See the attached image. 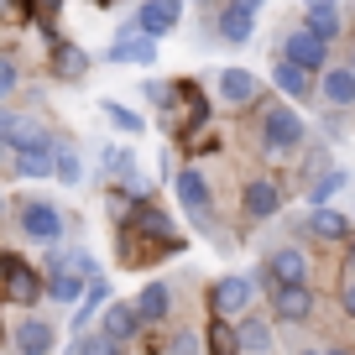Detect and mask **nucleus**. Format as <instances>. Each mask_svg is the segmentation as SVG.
<instances>
[{"mask_svg":"<svg viewBox=\"0 0 355 355\" xmlns=\"http://www.w3.org/2000/svg\"><path fill=\"white\" fill-rule=\"evenodd\" d=\"M105 58H110V63H131V68H152V63H157V37L125 26V32L105 47Z\"/></svg>","mask_w":355,"mask_h":355,"instance_id":"10","label":"nucleus"},{"mask_svg":"<svg viewBox=\"0 0 355 355\" xmlns=\"http://www.w3.org/2000/svg\"><path fill=\"white\" fill-rule=\"evenodd\" d=\"M0 214H6V193H0Z\"/></svg>","mask_w":355,"mask_h":355,"instance_id":"45","label":"nucleus"},{"mask_svg":"<svg viewBox=\"0 0 355 355\" xmlns=\"http://www.w3.org/2000/svg\"><path fill=\"white\" fill-rule=\"evenodd\" d=\"M204 115H209V100L199 94V84H178L173 105L162 110V125L173 136H193V131H204Z\"/></svg>","mask_w":355,"mask_h":355,"instance_id":"3","label":"nucleus"},{"mask_svg":"<svg viewBox=\"0 0 355 355\" xmlns=\"http://www.w3.org/2000/svg\"><path fill=\"white\" fill-rule=\"evenodd\" d=\"M324 355H350V350H324Z\"/></svg>","mask_w":355,"mask_h":355,"instance_id":"42","label":"nucleus"},{"mask_svg":"<svg viewBox=\"0 0 355 355\" xmlns=\"http://www.w3.org/2000/svg\"><path fill=\"white\" fill-rule=\"evenodd\" d=\"M282 58L298 63L303 73H319V68H329V42L313 37L309 26H298V32H288V42H282Z\"/></svg>","mask_w":355,"mask_h":355,"instance_id":"9","label":"nucleus"},{"mask_svg":"<svg viewBox=\"0 0 355 355\" xmlns=\"http://www.w3.org/2000/svg\"><path fill=\"white\" fill-rule=\"evenodd\" d=\"M309 6H329V0H309Z\"/></svg>","mask_w":355,"mask_h":355,"instance_id":"44","label":"nucleus"},{"mask_svg":"<svg viewBox=\"0 0 355 355\" xmlns=\"http://www.w3.org/2000/svg\"><path fill=\"white\" fill-rule=\"evenodd\" d=\"M313 94H324V105H334V110H350L355 105V73L350 68H319V89Z\"/></svg>","mask_w":355,"mask_h":355,"instance_id":"17","label":"nucleus"},{"mask_svg":"<svg viewBox=\"0 0 355 355\" xmlns=\"http://www.w3.org/2000/svg\"><path fill=\"white\" fill-rule=\"evenodd\" d=\"M173 94H178V78H146V84H141V100L152 105V110H167Z\"/></svg>","mask_w":355,"mask_h":355,"instance_id":"31","label":"nucleus"},{"mask_svg":"<svg viewBox=\"0 0 355 355\" xmlns=\"http://www.w3.org/2000/svg\"><path fill=\"white\" fill-rule=\"evenodd\" d=\"M136 319L141 324H162L167 319V309H173V288H167V282H146L141 293H136Z\"/></svg>","mask_w":355,"mask_h":355,"instance_id":"20","label":"nucleus"},{"mask_svg":"<svg viewBox=\"0 0 355 355\" xmlns=\"http://www.w3.org/2000/svg\"><path fill=\"white\" fill-rule=\"evenodd\" d=\"M214 89H220V100L230 105V110H245V105H256V94H261L256 73H245V68H225V73L214 78Z\"/></svg>","mask_w":355,"mask_h":355,"instance_id":"14","label":"nucleus"},{"mask_svg":"<svg viewBox=\"0 0 355 355\" xmlns=\"http://www.w3.org/2000/svg\"><path fill=\"white\" fill-rule=\"evenodd\" d=\"M11 152H16V146L6 141V136H0V167H11Z\"/></svg>","mask_w":355,"mask_h":355,"instance_id":"39","label":"nucleus"},{"mask_svg":"<svg viewBox=\"0 0 355 355\" xmlns=\"http://www.w3.org/2000/svg\"><path fill=\"white\" fill-rule=\"evenodd\" d=\"M340 183H345V173H340V167H334V173H324L319 183H313V189H309V199H313V204H324V199H329L334 189H340Z\"/></svg>","mask_w":355,"mask_h":355,"instance_id":"34","label":"nucleus"},{"mask_svg":"<svg viewBox=\"0 0 355 355\" xmlns=\"http://www.w3.org/2000/svg\"><path fill=\"white\" fill-rule=\"evenodd\" d=\"M214 32H220L230 47H241V42H251V32H256V16L235 11V6H220V21H214Z\"/></svg>","mask_w":355,"mask_h":355,"instance_id":"24","label":"nucleus"},{"mask_svg":"<svg viewBox=\"0 0 355 355\" xmlns=\"http://www.w3.org/2000/svg\"><path fill=\"white\" fill-rule=\"evenodd\" d=\"M0 340H6V329H0Z\"/></svg>","mask_w":355,"mask_h":355,"instance_id":"46","label":"nucleus"},{"mask_svg":"<svg viewBox=\"0 0 355 355\" xmlns=\"http://www.w3.org/2000/svg\"><path fill=\"white\" fill-rule=\"evenodd\" d=\"M173 355H199V334H178Z\"/></svg>","mask_w":355,"mask_h":355,"instance_id":"35","label":"nucleus"},{"mask_svg":"<svg viewBox=\"0 0 355 355\" xmlns=\"http://www.w3.org/2000/svg\"><path fill=\"white\" fill-rule=\"evenodd\" d=\"M63 6H68V0H32V11H42V16H58Z\"/></svg>","mask_w":355,"mask_h":355,"instance_id":"37","label":"nucleus"},{"mask_svg":"<svg viewBox=\"0 0 355 355\" xmlns=\"http://www.w3.org/2000/svg\"><path fill=\"white\" fill-rule=\"evenodd\" d=\"M53 73H58V78H84V73H89V53L53 37Z\"/></svg>","mask_w":355,"mask_h":355,"instance_id":"25","label":"nucleus"},{"mask_svg":"<svg viewBox=\"0 0 355 355\" xmlns=\"http://www.w3.org/2000/svg\"><path fill=\"white\" fill-rule=\"evenodd\" d=\"M100 313H105V319H100V334H105V340L131 345L136 334H141V319H136L131 303H110V309H100Z\"/></svg>","mask_w":355,"mask_h":355,"instance_id":"19","label":"nucleus"},{"mask_svg":"<svg viewBox=\"0 0 355 355\" xmlns=\"http://www.w3.org/2000/svg\"><path fill=\"white\" fill-rule=\"evenodd\" d=\"M303 136H309V125H303V115L293 105H266L261 110V152L288 157L303 146Z\"/></svg>","mask_w":355,"mask_h":355,"instance_id":"2","label":"nucleus"},{"mask_svg":"<svg viewBox=\"0 0 355 355\" xmlns=\"http://www.w3.org/2000/svg\"><path fill=\"white\" fill-rule=\"evenodd\" d=\"M105 298H110V282H105V277H89L84 298L73 303V324H78V329H84V324H89V319H94V313L105 309Z\"/></svg>","mask_w":355,"mask_h":355,"instance_id":"26","label":"nucleus"},{"mask_svg":"<svg viewBox=\"0 0 355 355\" xmlns=\"http://www.w3.org/2000/svg\"><path fill=\"white\" fill-rule=\"evenodd\" d=\"M340 309H345V313H350V319H355V277H350V282H345V288H340Z\"/></svg>","mask_w":355,"mask_h":355,"instance_id":"36","label":"nucleus"},{"mask_svg":"<svg viewBox=\"0 0 355 355\" xmlns=\"http://www.w3.org/2000/svg\"><path fill=\"white\" fill-rule=\"evenodd\" d=\"M11 173L16 178H53V131H32L26 141H16Z\"/></svg>","mask_w":355,"mask_h":355,"instance_id":"6","label":"nucleus"},{"mask_svg":"<svg viewBox=\"0 0 355 355\" xmlns=\"http://www.w3.org/2000/svg\"><path fill=\"white\" fill-rule=\"evenodd\" d=\"M16 225H21L26 241H42V245H53L58 235H63V214H58V204H47V199H26L21 209H16Z\"/></svg>","mask_w":355,"mask_h":355,"instance_id":"7","label":"nucleus"},{"mask_svg":"<svg viewBox=\"0 0 355 355\" xmlns=\"http://www.w3.org/2000/svg\"><path fill=\"white\" fill-rule=\"evenodd\" d=\"M266 282L277 288V282H309V256L298 245H282V251L266 256Z\"/></svg>","mask_w":355,"mask_h":355,"instance_id":"16","label":"nucleus"},{"mask_svg":"<svg viewBox=\"0 0 355 355\" xmlns=\"http://www.w3.org/2000/svg\"><path fill=\"white\" fill-rule=\"evenodd\" d=\"M303 225H309V235H319V241H345V235H350V220H345L340 209H329V204H313V214Z\"/></svg>","mask_w":355,"mask_h":355,"instance_id":"23","label":"nucleus"},{"mask_svg":"<svg viewBox=\"0 0 355 355\" xmlns=\"http://www.w3.org/2000/svg\"><path fill=\"white\" fill-rule=\"evenodd\" d=\"M6 11H11V0H0V16H6Z\"/></svg>","mask_w":355,"mask_h":355,"instance_id":"41","label":"nucleus"},{"mask_svg":"<svg viewBox=\"0 0 355 355\" xmlns=\"http://www.w3.org/2000/svg\"><path fill=\"white\" fill-rule=\"evenodd\" d=\"M303 26H309V32L313 37H324V42H334V37H340V6H334V0H329V6H309V16H303Z\"/></svg>","mask_w":355,"mask_h":355,"instance_id":"27","label":"nucleus"},{"mask_svg":"<svg viewBox=\"0 0 355 355\" xmlns=\"http://www.w3.org/2000/svg\"><path fill=\"white\" fill-rule=\"evenodd\" d=\"M115 225H125L131 235H141V241L152 245L157 256H178V251H183V235L173 230L167 209H157L152 199H131V209H125V214H121Z\"/></svg>","mask_w":355,"mask_h":355,"instance_id":"1","label":"nucleus"},{"mask_svg":"<svg viewBox=\"0 0 355 355\" xmlns=\"http://www.w3.org/2000/svg\"><path fill=\"white\" fill-rule=\"evenodd\" d=\"M84 288H89V277H78L73 266H63V261H58V251L47 256V277H42V298H53V303H63V309H73V303L84 298Z\"/></svg>","mask_w":355,"mask_h":355,"instance_id":"8","label":"nucleus"},{"mask_svg":"<svg viewBox=\"0 0 355 355\" xmlns=\"http://www.w3.org/2000/svg\"><path fill=\"white\" fill-rule=\"evenodd\" d=\"M204 345H209V355H241L235 350V324L230 319H214L209 334H204Z\"/></svg>","mask_w":355,"mask_h":355,"instance_id":"30","label":"nucleus"},{"mask_svg":"<svg viewBox=\"0 0 355 355\" xmlns=\"http://www.w3.org/2000/svg\"><path fill=\"white\" fill-rule=\"evenodd\" d=\"M16 89H21V63L11 53H0V100H11Z\"/></svg>","mask_w":355,"mask_h":355,"instance_id":"32","label":"nucleus"},{"mask_svg":"<svg viewBox=\"0 0 355 355\" xmlns=\"http://www.w3.org/2000/svg\"><path fill=\"white\" fill-rule=\"evenodd\" d=\"M282 209V189L277 183H272V178H251V183H245L241 189V214L251 225H261V220H272V214Z\"/></svg>","mask_w":355,"mask_h":355,"instance_id":"11","label":"nucleus"},{"mask_svg":"<svg viewBox=\"0 0 355 355\" xmlns=\"http://www.w3.org/2000/svg\"><path fill=\"white\" fill-rule=\"evenodd\" d=\"M100 110H105V121H110L115 131H125V136H141L146 131V121L131 110V105H121V100H100Z\"/></svg>","mask_w":355,"mask_h":355,"instance_id":"29","label":"nucleus"},{"mask_svg":"<svg viewBox=\"0 0 355 355\" xmlns=\"http://www.w3.org/2000/svg\"><path fill=\"white\" fill-rule=\"evenodd\" d=\"M173 189H178V204H183V214H193V225H209L214 214V199H209V178L199 173V167H178L173 173Z\"/></svg>","mask_w":355,"mask_h":355,"instance_id":"4","label":"nucleus"},{"mask_svg":"<svg viewBox=\"0 0 355 355\" xmlns=\"http://www.w3.org/2000/svg\"><path fill=\"white\" fill-rule=\"evenodd\" d=\"M272 324L256 319V313H241V324H235V350L241 355H272Z\"/></svg>","mask_w":355,"mask_h":355,"instance_id":"18","label":"nucleus"},{"mask_svg":"<svg viewBox=\"0 0 355 355\" xmlns=\"http://www.w3.org/2000/svg\"><path fill=\"white\" fill-rule=\"evenodd\" d=\"M68 355H121V345L105 340V334H78V345Z\"/></svg>","mask_w":355,"mask_h":355,"instance_id":"33","label":"nucleus"},{"mask_svg":"<svg viewBox=\"0 0 355 355\" xmlns=\"http://www.w3.org/2000/svg\"><path fill=\"white\" fill-rule=\"evenodd\" d=\"M178 21H183V0H141L131 26L146 37H167V32H178Z\"/></svg>","mask_w":355,"mask_h":355,"instance_id":"12","label":"nucleus"},{"mask_svg":"<svg viewBox=\"0 0 355 355\" xmlns=\"http://www.w3.org/2000/svg\"><path fill=\"white\" fill-rule=\"evenodd\" d=\"M251 298H256V282L241 277V272H230V277H220L209 288V313L214 319H241V313L251 309Z\"/></svg>","mask_w":355,"mask_h":355,"instance_id":"5","label":"nucleus"},{"mask_svg":"<svg viewBox=\"0 0 355 355\" xmlns=\"http://www.w3.org/2000/svg\"><path fill=\"white\" fill-rule=\"evenodd\" d=\"M350 73H355V63H350Z\"/></svg>","mask_w":355,"mask_h":355,"instance_id":"47","label":"nucleus"},{"mask_svg":"<svg viewBox=\"0 0 355 355\" xmlns=\"http://www.w3.org/2000/svg\"><path fill=\"white\" fill-rule=\"evenodd\" d=\"M100 162H105V173H110V183H131L136 189V157L125 152V146H105Z\"/></svg>","mask_w":355,"mask_h":355,"instance_id":"28","label":"nucleus"},{"mask_svg":"<svg viewBox=\"0 0 355 355\" xmlns=\"http://www.w3.org/2000/svg\"><path fill=\"white\" fill-rule=\"evenodd\" d=\"M350 277H355V245H350Z\"/></svg>","mask_w":355,"mask_h":355,"instance_id":"40","label":"nucleus"},{"mask_svg":"<svg viewBox=\"0 0 355 355\" xmlns=\"http://www.w3.org/2000/svg\"><path fill=\"white\" fill-rule=\"evenodd\" d=\"M53 340H58V329L47 319H21L11 329V345H16V355H53Z\"/></svg>","mask_w":355,"mask_h":355,"instance_id":"15","label":"nucleus"},{"mask_svg":"<svg viewBox=\"0 0 355 355\" xmlns=\"http://www.w3.org/2000/svg\"><path fill=\"white\" fill-rule=\"evenodd\" d=\"M298 355H324V350H298Z\"/></svg>","mask_w":355,"mask_h":355,"instance_id":"43","label":"nucleus"},{"mask_svg":"<svg viewBox=\"0 0 355 355\" xmlns=\"http://www.w3.org/2000/svg\"><path fill=\"white\" fill-rule=\"evenodd\" d=\"M225 6H235V11H245V16H256L266 6V0H225Z\"/></svg>","mask_w":355,"mask_h":355,"instance_id":"38","label":"nucleus"},{"mask_svg":"<svg viewBox=\"0 0 355 355\" xmlns=\"http://www.w3.org/2000/svg\"><path fill=\"white\" fill-rule=\"evenodd\" d=\"M272 313H277V319H288V324L309 319V313H313L309 282H277V288H272Z\"/></svg>","mask_w":355,"mask_h":355,"instance_id":"13","label":"nucleus"},{"mask_svg":"<svg viewBox=\"0 0 355 355\" xmlns=\"http://www.w3.org/2000/svg\"><path fill=\"white\" fill-rule=\"evenodd\" d=\"M272 84H277L288 100H309V94H313V73H303V68L288 63V58H277V63H272Z\"/></svg>","mask_w":355,"mask_h":355,"instance_id":"21","label":"nucleus"},{"mask_svg":"<svg viewBox=\"0 0 355 355\" xmlns=\"http://www.w3.org/2000/svg\"><path fill=\"white\" fill-rule=\"evenodd\" d=\"M53 178L58 183H84V157H78V146L73 141H63V136H53Z\"/></svg>","mask_w":355,"mask_h":355,"instance_id":"22","label":"nucleus"}]
</instances>
